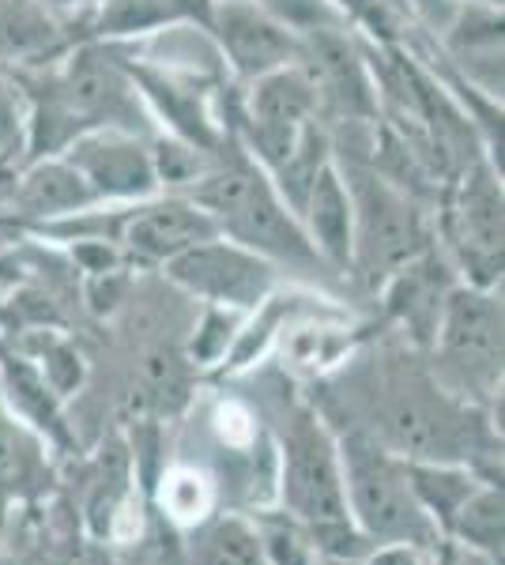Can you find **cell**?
<instances>
[{
    "mask_svg": "<svg viewBox=\"0 0 505 565\" xmlns=\"http://www.w3.org/2000/svg\"><path fill=\"white\" fill-rule=\"evenodd\" d=\"M385 430L400 449H411V457H445L456 449V423L442 412V404H430L415 388H397L385 407Z\"/></svg>",
    "mask_w": 505,
    "mask_h": 565,
    "instance_id": "15",
    "label": "cell"
},
{
    "mask_svg": "<svg viewBox=\"0 0 505 565\" xmlns=\"http://www.w3.org/2000/svg\"><path fill=\"white\" fill-rule=\"evenodd\" d=\"M344 185L351 196V264L366 279H389L427 249L422 212L389 178L374 170H351Z\"/></svg>",
    "mask_w": 505,
    "mask_h": 565,
    "instance_id": "2",
    "label": "cell"
},
{
    "mask_svg": "<svg viewBox=\"0 0 505 565\" xmlns=\"http://www.w3.org/2000/svg\"><path fill=\"white\" fill-rule=\"evenodd\" d=\"M449 527H456L480 551L502 554V490H472Z\"/></svg>",
    "mask_w": 505,
    "mask_h": 565,
    "instance_id": "23",
    "label": "cell"
},
{
    "mask_svg": "<svg viewBox=\"0 0 505 565\" xmlns=\"http://www.w3.org/2000/svg\"><path fill=\"white\" fill-rule=\"evenodd\" d=\"M403 468H408V482L415 490L419 505L430 509L434 516H442L445 524H453V513L475 490L472 479L453 468H430V463H403Z\"/></svg>",
    "mask_w": 505,
    "mask_h": 565,
    "instance_id": "20",
    "label": "cell"
},
{
    "mask_svg": "<svg viewBox=\"0 0 505 565\" xmlns=\"http://www.w3.org/2000/svg\"><path fill=\"white\" fill-rule=\"evenodd\" d=\"M264 554H269L272 565H309L306 543H302L295 532H283V527L264 535Z\"/></svg>",
    "mask_w": 505,
    "mask_h": 565,
    "instance_id": "29",
    "label": "cell"
},
{
    "mask_svg": "<svg viewBox=\"0 0 505 565\" xmlns=\"http://www.w3.org/2000/svg\"><path fill=\"white\" fill-rule=\"evenodd\" d=\"M449 295H453L449 271L430 249H422L415 260H408L389 276V313L400 317L419 343H430L438 335Z\"/></svg>",
    "mask_w": 505,
    "mask_h": 565,
    "instance_id": "13",
    "label": "cell"
},
{
    "mask_svg": "<svg viewBox=\"0 0 505 565\" xmlns=\"http://www.w3.org/2000/svg\"><path fill=\"white\" fill-rule=\"evenodd\" d=\"M50 98L80 132L87 129H117L144 136L151 129V109L144 103L136 79L128 76L125 61L106 53L103 45H84L53 84Z\"/></svg>",
    "mask_w": 505,
    "mask_h": 565,
    "instance_id": "3",
    "label": "cell"
},
{
    "mask_svg": "<svg viewBox=\"0 0 505 565\" xmlns=\"http://www.w3.org/2000/svg\"><path fill=\"white\" fill-rule=\"evenodd\" d=\"M370 565H419V562H415V554H411L408 546H392V551L374 554Z\"/></svg>",
    "mask_w": 505,
    "mask_h": 565,
    "instance_id": "31",
    "label": "cell"
},
{
    "mask_svg": "<svg viewBox=\"0 0 505 565\" xmlns=\"http://www.w3.org/2000/svg\"><path fill=\"white\" fill-rule=\"evenodd\" d=\"M298 218L320 260L336 264V268L351 264V196H347L344 174H339L333 162H325L317 170Z\"/></svg>",
    "mask_w": 505,
    "mask_h": 565,
    "instance_id": "14",
    "label": "cell"
},
{
    "mask_svg": "<svg viewBox=\"0 0 505 565\" xmlns=\"http://www.w3.org/2000/svg\"><path fill=\"white\" fill-rule=\"evenodd\" d=\"M53 4H84V0H53Z\"/></svg>",
    "mask_w": 505,
    "mask_h": 565,
    "instance_id": "33",
    "label": "cell"
},
{
    "mask_svg": "<svg viewBox=\"0 0 505 565\" xmlns=\"http://www.w3.org/2000/svg\"><path fill=\"white\" fill-rule=\"evenodd\" d=\"M64 162L80 170L91 196L106 204H140L159 193V174L144 136L117 129H87L61 151Z\"/></svg>",
    "mask_w": 505,
    "mask_h": 565,
    "instance_id": "8",
    "label": "cell"
},
{
    "mask_svg": "<svg viewBox=\"0 0 505 565\" xmlns=\"http://www.w3.org/2000/svg\"><path fill=\"white\" fill-rule=\"evenodd\" d=\"M27 143V109L20 90L0 79V162H8Z\"/></svg>",
    "mask_w": 505,
    "mask_h": 565,
    "instance_id": "25",
    "label": "cell"
},
{
    "mask_svg": "<svg viewBox=\"0 0 505 565\" xmlns=\"http://www.w3.org/2000/svg\"><path fill=\"white\" fill-rule=\"evenodd\" d=\"M287 505L295 509L302 521L328 524L347 516L344 482H339L336 452L328 437L314 423H298L287 437Z\"/></svg>",
    "mask_w": 505,
    "mask_h": 565,
    "instance_id": "12",
    "label": "cell"
},
{
    "mask_svg": "<svg viewBox=\"0 0 505 565\" xmlns=\"http://www.w3.org/2000/svg\"><path fill=\"white\" fill-rule=\"evenodd\" d=\"M192 204H200L215 218L219 234L245 249H253L264 260L295 264V268H320L317 249L309 234L302 231V218L283 204L261 167L231 162L223 170L197 178Z\"/></svg>",
    "mask_w": 505,
    "mask_h": 565,
    "instance_id": "1",
    "label": "cell"
},
{
    "mask_svg": "<svg viewBox=\"0 0 505 565\" xmlns=\"http://www.w3.org/2000/svg\"><path fill=\"white\" fill-rule=\"evenodd\" d=\"M200 8V0H103L98 31L103 34H136L151 26L186 20Z\"/></svg>",
    "mask_w": 505,
    "mask_h": 565,
    "instance_id": "19",
    "label": "cell"
},
{
    "mask_svg": "<svg viewBox=\"0 0 505 565\" xmlns=\"http://www.w3.org/2000/svg\"><path fill=\"white\" fill-rule=\"evenodd\" d=\"M189 396V370L173 351H159L144 366V399L159 415H170L186 404Z\"/></svg>",
    "mask_w": 505,
    "mask_h": 565,
    "instance_id": "24",
    "label": "cell"
},
{
    "mask_svg": "<svg viewBox=\"0 0 505 565\" xmlns=\"http://www.w3.org/2000/svg\"><path fill=\"white\" fill-rule=\"evenodd\" d=\"M347 498L374 540L427 543L430 516L408 482V468L370 441H347Z\"/></svg>",
    "mask_w": 505,
    "mask_h": 565,
    "instance_id": "4",
    "label": "cell"
},
{
    "mask_svg": "<svg viewBox=\"0 0 505 565\" xmlns=\"http://www.w3.org/2000/svg\"><path fill=\"white\" fill-rule=\"evenodd\" d=\"M76 565H114V562H109L106 554L98 551V546H91V551L80 554V562H76Z\"/></svg>",
    "mask_w": 505,
    "mask_h": 565,
    "instance_id": "32",
    "label": "cell"
},
{
    "mask_svg": "<svg viewBox=\"0 0 505 565\" xmlns=\"http://www.w3.org/2000/svg\"><path fill=\"white\" fill-rule=\"evenodd\" d=\"M197 565H272V562L250 527L238 521H219L200 535Z\"/></svg>",
    "mask_w": 505,
    "mask_h": 565,
    "instance_id": "21",
    "label": "cell"
},
{
    "mask_svg": "<svg viewBox=\"0 0 505 565\" xmlns=\"http://www.w3.org/2000/svg\"><path fill=\"white\" fill-rule=\"evenodd\" d=\"M61 50V26L39 0H0V57L42 61Z\"/></svg>",
    "mask_w": 505,
    "mask_h": 565,
    "instance_id": "17",
    "label": "cell"
},
{
    "mask_svg": "<svg viewBox=\"0 0 505 565\" xmlns=\"http://www.w3.org/2000/svg\"><path fill=\"white\" fill-rule=\"evenodd\" d=\"M298 57L295 65L314 87L317 106H328L355 121L378 117V84L370 76V65L358 53V45L336 26H314L295 34Z\"/></svg>",
    "mask_w": 505,
    "mask_h": 565,
    "instance_id": "7",
    "label": "cell"
},
{
    "mask_svg": "<svg viewBox=\"0 0 505 565\" xmlns=\"http://www.w3.org/2000/svg\"><path fill=\"white\" fill-rule=\"evenodd\" d=\"M122 290H125V279H117L114 268L95 271V279H91V306H95L98 313H103V309H114Z\"/></svg>",
    "mask_w": 505,
    "mask_h": 565,
    "instance_id": "30",
    "label": "cell"
},
{
    "mask_svg": "<svg viewBox=\"0 0 505 565\" xmlns=\"http://www.w3.org/2000/svg\"><path fill=\"white\" fill-rule=\"evenodd\" d=\"M0 249H4V242H0Z\"/></svg>",
    "mask_w": 505,
    "mask_h": 565,
    "instance_id": "34",
    "label": "cell"
},
{
    "mask_svg": "<svg viewBox=\"0 0 505 565\" xmlns=\"http://www.w3.org/2000/svg\"><path fill=\"white\" fill-rule=\"evenodd\" d=\"M445 366L467 385L491 388L502 373V306L483 287H453L438 321Z\"/></svg>",
    "mask_w": 505,
    "mask_h": 565,
    "instance_id": "9",
    "label": "cell"
},
{
    "mask_svg": "<svg viewBox=\"0 0 505 565\" xmlns=\"http://www.w3.org/2000/svg\"><path fill=\"white\" fill-rule=\"evenodd\" d=\"M445 231L472 287L491 290L502 279V181L486 159L464 167L449 200Z\"/></svg>",
    "mask_w": 505,
    "mask_h": 565,
    "instance_id": "5",
    "label": "cell"
},
{
    "mask_svg": "<svg viewBox=\"0 0 505 565\" xmlns=\"http://www.w3.org/2000/svg\"><path fill=\"white\" fill-rule=\"evenodd\" d=\"M15 204L23 207L27 215H80L95 204L87 181L80 178V170L72 162L57 159H34L27 167V174L15 181Z\"/></svg>",
    "mask_w": 505,
    "mask_h": 565,
    "instance_id": "16",
    "label": "cell"
},
{
    "mask_svg": "<svg viewBox=\"0 0 505 565\" xmlns=\"http://www.w3.org/2000/svg\"><path fill=\"white\" fill-rule=\"evenodd\" d=\"M45 381H50V388L57 392H69L80 385V377H84V366H80V354L72 348H50L45 351Z\"/></svg>",
    "mask_w": 505,
    "mask_h": 565,
    "instance_id": "26",
    "label": "cell"
},
{
    "mask_svg": "<svg viewBox=\"0 0 505 565\" xmlns=\"http://www.w3.org/2000/svg\"><path fill=\"white\" fill-rule=\"evenodd\" d=\"M227 343H231V321H227V313H208L204 332L192 343V354H197V362H211L219 354H227Z\"/></svg>",
    "mask_w": 505,
    "mask_h": 565,
    "instance_id": "28",
    "label": "cell"
},
{
    "mask_svg": "<svg viewBox=\"0 0 505 565\" xmlns=\"http://www.w3.org/2000/svg\"><path fill=\"white\" fill-rule=\"evenodd\" d=\"M314 540L320 551L328 554H339V558H355V554H362V535H355L351 527H347V516L344 521H328V524H314Z\"/></svg>",
    "mask_w": 505,
    "mask_h": 565,
    "instance_id": "27",
    "label": "cell"
},
{
    "mask_svg": "<svg viewBox=\"0 0 505 565\" xmlns=\"http://www.w3.org/2000/svg\"><path fill=\"white\" fill-rule=\"evenodd\" d=\"M39 441L15 423L0 404V490H23L39 479Z\"/></svg>",
    "mask_w": 505,
    "mask_h": 565,
    "instance_id": "22",
    "label": "cell"
},
{
    "mask_svg": "<svg viewBox=\"0 0 505 565\" xmlns=\"http://www.w3.org/2000/svg\"><path fill=\"white\" fill-rule=\"evenodd\" d=\"M162 268H167V276L178 287H186L200 298H211L215 306H234V309L261 306L275 287L272 260L256 257L253 249L223 238V234L178 253Z\"/></svg>",
    "mask_w": 505,
    "mask_h": 565,
    "instance_id": "6",
    "label": "cell"
},
{
    "mask_svg": "<svg viewBox=\"0 0 505 565\" xmlns=\"http://www.w3.org/2000/svg\"><path fill=\"white\" fill-rule=\"evenodd\" d=\"M211 238H219L215 218L192 200H140L128 204V215H122L117 226V242L148 264H167Z\"/></svg>",
    "mask_w": 505,
    "mask_h": 565,
    "instance_id": "11",
    "label": "cell"
},
{
    "mask_svg": "<svg viewBox=\"0 0 505 565\" xmlns=\"http://www.w3.org/2000/svg\"><path fill=\"white\" fill-rule=\"evenodd\" d=\"M0 373H4V388L15 412L23 418H31L34 426H42V430H53L57 437H64L61 415H57V392L50 388V381H45L27 359H15V354H8V351H0Z\"/></svg>",
    "mask_w": 505,
    "mask_h": 565,
    "instance_id": "18",
    "label": "cell"
},
{
    "mask_svg": "<svg viewBox=\"0 0 505 565\" xmlns=\"http://www.w3.org/2000/svg\"><path fill=\"white\" fill-rule=\"evenodd\" d=\"M208 26L219 42V53L245 79H261L275 68L295 65L298 57V39L283 23H275L261 4L223 0L211 8Z\"/></svg>",
    "mask_w": 505,
    "mask_h": 565,
    "instance_id": "10",
    "label": "cell"
}]
</instances>
